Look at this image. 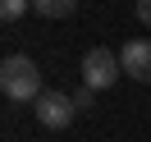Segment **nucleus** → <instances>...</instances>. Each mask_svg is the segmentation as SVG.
I'll return each mask as SVG.
<instances>
[{
    "label": "nucleus",
    "mask_w": 151,
    "mask_h": 142,
    "mask_svg": "<svg viewBox=\"0 0 151 142\" xmlns=\"http://www.w3.org/2000/svg\"><path fill=\"white\" fill-rule=\"evenodd\" d=\"M119 64H124V74H128V78H137V83H151V41H147V37L124 41Z\"/></svg>",
    "instance_id": "obj_4"
},
{
    "label": "nucleus",
    "mask_w": 151,
    "mask_h": 142,
    "mask_svg": "<svg viewBox=\"0 0 151 142\" xmlns=\"http://www.w3.org/2000/svg\"><path fill=\"white\" fill-rule=\"evenodd\" d=\"M32 115H37L41 128H69L73 115H78V105H73V96H69V92H50V87H46V92L32 101Z\"/></svg>",
    "instance_id": "obj_3"
},
{
    "label": "nucleus",
    "mask_w": 151,
    "mask_h": 142,
    "mask_svg": "<svg viewBox=\"0 0 151 142\" xmlns=\"http://www.w3.org/2000/svg\"><path fill=\"white\" fill-rule=\"evenodd\" d=\"M78 74H83V87L105 92V87H114V83L124 78V64H119V55H114V50L92 46V50L83 55V64H78Z\"/></svg>",
    "instance_id": "obj_2"
},
{
    "label": "nucleus",
    "mask_w": 151,
    "mask_h": 142,
    "mask_svg": "<svg viewBox=\"0 0 151 142\" xmlns=\"http://www.w3.org/2000/svg\"><path fill=\"white\" fill-rule=\"evenodd\" d=\"M73 9L78 0H32V14H41V19H69Z\"/></svg>",
    "instance_id": "obj_5"
},
{
    "label": "nucleus",
    "mask_w": 151,
    "mask_h": 142,
    "mask_svg": "<svg viewBox=\"0 0 151 142\" xmlns=\"http://www.w3.org/2000/svg\"><path fill=\"white\" fill-rule=\"evenodd\" d=\"M0 92L9 96V101L19 105H32L46 87H41V69L32 55H5V64H0Z\"/></svg>",
    "instance_id": "obj_1"
},
{
    "label": "nucleus",
    "mask_w": 151,
    "mask_h": 142,
    "mask_svg": "<svg viewBox=\"0 0 151 142\" xmlns=\"http://www.w3.org/2000/svg\"><path fill=\"white\" fill-rule=\"evenodd\" d=\"M28 9H32V0H0V19L5 23H19Z\"/></svg>",
    "instance_id": "obj_6"
},
{
    "label": "nucleus",
    "mask_w": 151,
    "mask_h": 142,
    "mask_svg": "<svg viewBox=\"0 0 151 142\" xmlns=\"http://www.w3.org/2000/svg\"><path fill=\"white\" fill-rule=\"evenodd\" d=\"M137 23H147V28H151V0H137Z\"/></svg>",
    "instance_id": "obj_8"
},
{
    "label": "nucleus",
    "mask_w": 151,
    "mask_h": 142,
    "mask_svg": "<svg viewBox=\"0 0 151 142\" xmlns=\"http://www.w3.org/2000/svg\"><path fill=\"white\" fill-rule=\"evenodd\" d=\"M73 105H78V110H92V105H96V92H92V87H78V92H73Z\"/></svg>",
    "instance_id": "obj_7"
}]
</instances>
